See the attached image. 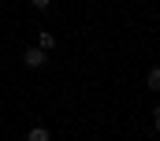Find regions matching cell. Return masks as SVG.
Wrapping results in <instances>:
<instances>
[{
  "label": "cell",
  "mask_w": 160,
  "mask_h": 141,
  "mask_svg": "<svg viewBox=\"0 0 160 141\" xmlns=\"http://www.w3.org/2000/svg\"><path fill=\"white\" fill-rule=\"evenodd\" d=\"M45 60H48V52L38 48V45H30V48L22 52V63H26V67H45Z\"/></svg>",
  "instance_id": "obj_1"
},
{
  "label": "cell",
  "mask_w": 160,
  "mask_h": 141,
  "mask_svg": "<svg viewBox=\"0 0 160 141\" xmlns=\"http://www.w3.org/2000/svg\"><path fill=\"white\" fill-rule=\"evenodd\" d=\"M145 85H149L153 93H160V67H153L149 74H145Z\"/></svg>",
  "instance_id": "obj_2"
},
{
  "label": "cell",
  "mask_w": 160,
  "mask_h": 141,
  "mask_svg": "<svg viewBox=\"0 0 160 141\" xmlns=\"http://www.w3.org/2000/svg\"><path fill=\"white\" fill-rule=\"evenodd\" d=\"M26 141H52V134H48L45 126H34V130L26 134Z\"/></svg>",
  "instance_id": "obj_3"
},
{
  "label": "cell",
  "mask_w": 160,
  "mask_h": 141,
  "mask_svg": "<svg viewBox=\"0 0 160 141\" xmlns=\"http://www.w3.org/2000/svg\"><path fill=\"white\" fill-rule=\"evenodd\" d=\"M52 45H56V37L48 34V30H41V34H38V48H45V52H48Z\"/></svg>",
  "instance_id": "obj_4"
},
{
  "label": "cell",
  "mask_w": 160,
  "mask_h": 141,
  "mask_svg": "<svg viewBox=\"0 0 160 141\" xmlns=\"http://www.w3.org/2000/svg\"><path fill=\"white\" fill-rule=\"evenodd\" d=\"M30 4H34V7H41V11H45V7H48L52 0H30Z\"/></svg>",
  "instance_id": "obj_5"
},
{
  "label": "cell",
  "mask_w": 160,
  "mask_h": 141,
  "mask_svg": "<svg viewBox=\"0 0 160 141\" xmlns=\"http://www.w3.org/2000/svg\"><path fill=\"white\" fill-rule=\"evenodd\" d=\"M153 126H157V134H160V108L153 111Z\"/></svg>",
  "instance_id": "obj_6"
}]
</instances>
